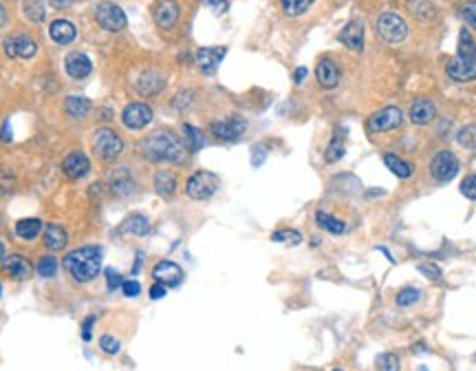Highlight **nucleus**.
Listing matches in <instances>:
<instances>
[{"label": "nucleus", "instance_id": "39448f33", "mask_svg": "<svg viewBox=\"0 0 476 371\" xmlns=\"http://www.w3.org/2000/svg\"><path fill=\"white\" fill-rule=\"evenodd\" d=\"M219 186H221L219 175H214L210 171H197L195 175H190L188 184H186V193L190 199L203 201V199H210L214 193H217Z\"/></svg>", "mask_w": 476, "mask_h": 371}, {"label": "nucleus", "instance_id": "4c0bfd02", "mask_svg": "<svg viewBox=\"0 0 476 371\" xmlns=\"http://www.w3.org/2000/svg\"><path fill=\"white\" fill-rule=\"evenodd\" d=\"M344 157V142H342V137L337 140V135L333 137V142L328 144V149H326V153H324V160L328 162V164H335L337 160H342Z\"/></svg>", "mask_w": 476, "mask_h": 371}, {"label": "nucleus", "instance_id": "f257e3e1", "mask_svg": "<svg viewBox=\"0 0 476 371\" xmlns=\"http://www.w3.org/2000/svg\"><path fill=\"white\" fill-rule=\"evenodd\" d=\"M139 151L148 162H170V164H184L186 157H188V146L186 142L177 137L175 133L170 131H155L150 133L148 137H146L139 144Z\"/></svg>", "mask_w": 476, "mask_h": 371}, {"label": "nucleus", "instance_id": "a19ab883", "mask_svg": "<svg viewBox=\"0 0 476 371\" xmlns=\"http://www.w3.org/2000/svg\"><path fill=\"white\" fill-rule=\"evenodd\" d=\"M14 186H16V177H14V173H11L9 168L0 166V195L11 193V190H14Z\"/></svg>", "mask_w": 476, "mask_h": 371}, {"label": "nucleus", "instance_id": "c9c22d12", "mask_svg": "<svg viewBox=\"0 0 476 371\" xmlns=\"http://www.w3.org/2000/svg\"><path fill=\"white\" fill-rule=\"evenodd\" d=\"M422 298V289L419 287H404L399 294H397V305L399 307H410Z\"/></svg>", "mask_w": 476, "mask_h": 371}, {"label": "nucleus", "instance_id": "412c9836", "mask_svg": "<svg viewBox=\"0 0 476 371\" xmlns=\"http://www.w3.org/2000/svg\"><path fill=\"white\" fill-rule=\"evenodd\" d=\"M315 77H317V84L324 86V88H335L339 84V69L333 60L322 58L315 66Z\"/></svg>", "mask_w": 476, "mask_h": 371}, {"label": "nucleus", "instance_id": "4d7b16f0", "mask_svg": "<svg viewBox=\"0 0 476 371\" xmlns=\"http://www.w3.org/2000/svg\"><path fill=\"white\" fill-rule=\"evenodd\" d=\"M304 77H307V69H304V66H298V69L293 71V82L300 84V82L304 80Z\"/></svg>", "mask_w": 476, "mask_h": 371}, {"label": "nucleus", "instance_id": "5701e85b", "mask_svg": "<svg viewBox=\"0 0 476 371\" xmlns=\"http://www.w3.org/2000/svg\"><path fill=\"white\" fill-rule=\"evenodd\" d=\"M435 115H437V108H435V104L430 102V99H426V97L415 99L413 106H410V111H408V117H410V122H413V124H419V126H424V124H430V122L435 120Z\"/></svg>", "mask_w": 476, "mask_h": 371}, {"label": "nucleus", "instance_id": "72a5a7b5", "mask_svg": "<svg viewBox=\"0 0 476 371\" xmlns=\"http://www.w3.org/2000/svg\"><path fill=\"white\" fill-rule=\"evenodd\" d=\"M315 0H280V7L287 16H302Z\"/></svg>", "mask_w": 476, "mask_h": 371}, {"label": "nucleus", "instance_id": "f8f14e48", "mask_svg": "<svg viewBox=\"0 0 476 371\" xmlns=\"http://www.w3.org/2000/svg\"><path fill=\"white\" fill-rule=\"evenodd\" d=\"M404 122V113L397 106H386L373 113L368 120V131L370 133H386L393 129H399Z\"/></svg>", "mask_w": 476, "mask_h": 371}, {"label": "nucleus", "instance_id": "79ce46f5", "mask_svg": "<svg viewBox=\"0 0 476 371\" xmlns=\"http://www.w3.org/2000/svg\"><path fill=\"white\" fill-rule=\"evenodd\" d=\"M459 14L472 29H476V0H468V3H463L461 9H459Z\"/></svg>", "mask_w": 476, "mask_h": 371}, {"label": "nucleus", "instance_id": "9d476101", "mask_svg": "<svg viewBox=\"0 0 476 371\" xmlns=\"http://www.w3.org/2000/svg\"><path fill=\"white\" fill-rule=\"evenodd\" d=\"M5 53L7 58H22V60H31L33 55L38 53V44L27 33H16V36L5 38Z\"/></svg>", "mask_w": 476, "mask_h": 371}, {"label": "nucleus", "instance_id": "6ab92c4d", "mask_svg": "<svg viewBox=\"0 0 476 371\" xmlns=\"http://www.w3.org/2000/svg\"><path fill=\"white\" fill-rule=\"evenodd\" d=\"M339 42L353 51L364 49V25H361V20H350L348 25L339 31Z\"/></svg>", "mask_w": 476, "mask_h": 371}, {"label": "nucleus", "instance_id": "aec40b11", "mask_svg": "<svg viewBox=\"0 0 476 371\" xmlns=\"http://www.w3.org/2000/svg\"><path fill=\"white\" fill-rule=\"evenodd\" d=\"M228 49L225 47H208V49H199L197 51V64L203 69V73H214L217 66L223 62Z\"/></svg>", "mask_w": 476, "mask_h": 371}, {"label": "nucleus", "instance_id": "c03bdc74", "mask_svg": "<svg viewBox=\"0 0 476 371\" xmlns=\"http://www.w3.org/2000/svg\"><path fill=\"white\" fill-rule=\"evenodd\" d=\"M415 3L422 7V9H413V14L417 16V18H426V20H430V18H435V7L430 5V3H426V0H415Z\"/></svg>", "mask_w": 476, "mask_h": 371}, {"label": "nucleus", "instance_id": "052dcab7", "mask_svg": "<svg viewBox=\"0 0 476 371\" xmlns=\"http://www.w3.org/2000/svg\"><path fill=\"white\" fill-rule=\"evenodd\" d=\"M5 261V245H3V241H0V263Z\"/></svg>", "mask_w": 476, "mask_h": 371}, {"label": "nucleus", "instance_id": "5fc2aeb1", "mask_svg": "<svg viewBox=\"0 0 476 371\" xmlns=\"http://www.w3.org/2000/svg\"><path fill=\"white\" fill-rule=\"evenodd\" d=\"M93 325H95V316H88L84 323H82V339L88 343L90 341V332H93Z\"/></svg>", "mask_w": 476, "mask_h": 371}, {"label": "nucleus", "instance_id": "f704fd0d", "mask_svg": "<svg viewBox=\"0 0 476 371\" xmlns=\"http://www.w3.org/2000/svg\"><path fill=\"white\" fill-rule=\"evenodd\" d=\"M38 274L44 276V278H53L55 274H58V258L47 254V256H42L40 261H38Z\"/></svg>", "mask_w": 476, "mask_h": 371}, {"label": "nucleus", "instance_id": "f03ea898", "mask_svg": "<svg viewBox=\"0 0 476 371\" xmlns=\"http://www.w3.org/2000/svg\"><path fill=\"white\" fill-rule=\"evenodd\" d=\"M62 265L75 283H90L101 272V247L84 245L77 247V250H71L64 256Z\"/></svg>", "mask_w": 476, "mask_h": 371}, {"label": "nucleus", "instance_id": "bf43d9fd", "mask_svg": "<svg viewBox=\"0 0 476 371\" xmlns=\"http://www.w3.org/2000/svg\"><path fill=\"white\" fill-rule=\"evenodd\" d=\"M7 9H5V5L3 3H0V27H5L7 25Z\"/></svg>", "mask_w": 476, "mask_h": 371}, {"label": "nucleus", "instance_id": "393cba45", "mask_svg": "<svg viewBox=\"0 0 476 371\" xmlns=\"http://www.w3.org/2000/svg\"><path fill=\"white\" fill-rule=\"evenodd\" d=\"M152 184H155V193L159 197H163V199L172 197L177 193V175L172 171H159L155 175Z\"/></svg>", "mask_w": 476, "mask_h": 371}, {"label": "nucleus", "instance_id": "bb28decb", "mask_svg": "<svg viewBox=\"0 0 476 371\" xmlns=\"http://www.w3.org/2000/svg\"><path fill=\"white\" fill-rule=\"evenodd\" d=\"M90 108H93V104H90L88 97H82V95H71L66 97L64 102V111L69 113L73 120H82L90 113Z\"/></svg>", "mask_w": 476, "mask_h": 371}, {"label": "nucleus", "instance_id": "c85d7f7f", "mask_svg": "<svg viewBox=\"0 0 476 371\" xmlns=\"http://www.w3.org/2000/svg\"><path fill=\"white\" fill-rule=\"evenodd\" d=\"M384 164H386L388 171H390L393 175L399 177V179L413 177V164L404 162L401 157H397V155H393V153H386V155H384Z\"/></svg>", "mask_w": 476, "mask_h": 371}, {"label": "nucleus", "instance_id": "0eeeda50", "mask_svg": "<svg viewBox=\"0 0 476 371\" xmlns=\"http://www.w3.org/2000/svg\"><path fill=\"white\" fill-rule=\"evenodd\" d=\"M377 36L386 44H401L408 38L406 20L393 11H386L377 18Z\"/></svg>", "mask_w": 476, "mask_h": 371}, {"label": "nucleus", "instance_id": "423d86ee", "mask_svg": "<svg viewBox=\"0 0 476 371\" xmlns=\"http://www.w3.org/2000/svg\"><path fill=\"white\" fill-rule=\"evenodd\" d=\"M95 22L104 31H110V33H117L121 29H126L128 25L123 9L115 3H110V0H104V3L95 5Z\"/></svg>", "mask_w": 476, "mask_h": 371}, {"label": "nucleus", "instance_id": "4be33fe9", "mask_svg": "<svg viewBox=\"0 0 476 371\" xmlns=\"http://www.w3.org/2000/svg\"><path fill=\"white\" fill-rule=\"evenodd\" d=\"M49 36L55 44H71L77 36V29L71 20H66V18H58V20H53L51 22V27H49Z\"/></svg>", "mask_w": 476, "mask_h": 371}, {"label": "nucleus", "instance_id": "603ef678", "mask_svg": "<svg viewBox=\"0 0 476 371\" xmlns=\"http://www.w3.org/2000/svg\"><path fill=\"white\" fill-rule=\"evenodd\" d=\"M206 5H210V7L214 9V14H217V16H223L225 11H228V7H230L228 0H206Z\"/></svg>", "mask_w": 476, "mask_h": 371}, {"label": "nucleus", "instance_id": "864d4df0", "mask_svg": "<svg viewBox=\"0 0 476 371\" xmlns=\"http://www.w3.org/2000/svg\"><path fill=\"white\" fill-rule=\"evenodd\" d=\"M166 294H168V287H166L163 283H155V285L150 287V298H152V301L163 298Z\"/></svg>", "mask_w": 476, "mask_h": 371}, {"label": "nucleus", "instance_id": "473e14b6", "mask_svg": "<svg viewBox=\"0 0 476 371\" xmlns=\"http://www.w3.org/2000/svg\"><path fill=\"white\" fill-rule=\"evenodd\" d=\"M22 11H25V16L31 22H42L47 18V9H44L40 0H25V3H22Z\"/></svg>", "mask_w": 476, "mask_h": 371}, {"label": "nucleus", "instance_id": "09e8293b", "mask_svg": "<svg viewBox=\"0 0 476 371\" xmlns=\"http://www.w3.org/2000/svg\"><path fill=\"white\" fill-rule=\"evenodd\" d=\"M265 160H267V149H265V146L256 144L254 149H252V166H254V168H260Z\"/></svg>", "mask_w": 476, "mask_h": 371}, {"label": "nucleus", "instance_id": "a878e982", "mask_svg": "<svg viewBox=\"0 0 476 371\" xmlns=\"http://www.w3.org/2000/svg\"><path fill=\"white\" fill-rule=\"evenodd\" d=\"M119 232L130 234V237H143V234L150 232V221L146 215H130V217H126V221L121 223Z\"/></svg>", "mask_w": 476, "mask_h": 371}, {"label": "nucleus", "instance_id": "20e7f679", "mask_svg": "<svg viewBox=\"0 0 476 371\" xmlns=\"http://www.w3.org/2000/svg\"><path fill=\"white\" fill-rule=\"evenodd\" d=\"M93 151L101 162H112L123 153V142L112 129H97L93 135Z\"/></svg>", "mask_w": 476, "mask_h": 371}, {"label": "nucleus", "instance_id": "9b49d317", "mask_svg": "<svg viewBox=\"0 0 476 371\" xmlns=\"http://www.w3.org/2000/svg\"><path fill=\"white\" fill-rule=\"evenodd\" d=\"M152 108L143 102H130L126 108L121 111V122L123 126L130 129V131H141L146 129L148 124L152 122Z\"/></svg>", "mask_w": 476, "mask_h": 371}, {"label": "nucleus", "instance_id": "2eb2a0df", "mask_svg": "<svg viewBox=\"0 0 476 371\" xmlns=\"http://www.w3.org/2000/svg\"><path fill=\"white\" fill-rule=\"evenodd\" d=\"M152 276L157 283H163L166 287H177L184 280V269L175 261H159L152 269Z\"/></svg>", "mask_w": 476, "mask_h": 371}, {"label": "nucleus", "instance_id": "8fccbe9b", "mask_svg": "<svg viewBox=\"0 0 476 371\" xmlns=\"http://www.w3.org/2000/svg\"><path fill=\"white\" fill-rule=\"evenodd\" d=\"M419 272H424L430 280H439L441 278V269L435 263H422V265H419Z\"/></svg>", "mask_w": 476, "mask_h": 371}, {"label": "nucleus", "instance_id": "dca6fc26", "mask_svg": "<svg viewBox=\"0 0 476 371\" xmlns=\"http://www.w3.org/2000/svg\"><path fill=\"white\" fill-rule=\"evenodd\" d=\"M62 173L69 179H82L90 173V160L79 151L66 155L62 162Z\"/></svg>", "mask_w": 476, "mask_h": 371}, {"label": "nucleus", "instance_id": "a18cd8bd", "mask_svg": "<svg viewBox=\"0 0 476 371\" xmlns=\"http://www.w3.org/2000/svg\"><path fill=\"white\" fill-rule=\"evenodd\" d=\"M121 292H123V296L126 298H135V296H139V292H141V285H139V280H123L121 283Z\"/></svg>", "mask_w": 476, "mask_h": 371}, {"label": "nucleus", "instance_id": "1a4fd4ad", "mask_svg": "<svg viewBox=\"0 0 476 371\" xmlns=\"http://www.w3.org/2000/svg\"><path fill=\"white\" fill-rule=\"evenodd\" d=\"M247 129V122L241 115H232V117H225V120H217L210 124V131L217 140L223 142H238L243 137V133Z\"/></svg>", "mask_w": 476, "mask_h": 371}, {"label": "nucleus", "instance_id": "49530a36", "mask_svg": "<svg viewBox=\"0 0 476 371\" xmlns=\"http://www.w3.org/2000/svg\"><path fill=\"white\" fill-rule=\"evenodd\" d=\"M459 142L463 146H468V149H474L476 146V126H468L459 133Z\"/></svg>", "mask_w": 476, "mask_h": 371}, {"label": "nucleus", "instance_id": "58836bf2", "mask_svg": "<svg viewBox=\"0 0 476 371\" xmlns=\"http://www.w3.org/2000/svg\"><path fill=\"white\" fill-rule=\"evenodd\" d=\"M377 371H399V358L395 354H379L375 361Z\"/></svg>", "mask_w": 476, "mask_h": 371}, {"label": "nucleus", "instance_id": "7ed1b4c3", "mask_svg": "<svg viewBox=\"0 0 476 371\" xmlns=\"http://www.w3.org/2000/svg\"><path fill=\"white\" fill-rule=\"evenodd\" d=\"M446 71L455 82L476 80V40L472 38V33L468 29H461L457 55L450 58Z\"/></svg>", "mask_w": 476, "mask_h": 371}, {"label": "nucleus", "instance_id": "680f3d73", "mask_svg": "<svg viewBox=\"0 0 476 371\" xmlns=\"http://www.w3.org/2000/svg\"><path fill=\"white\" fill-rule=\"evenodd\" d=\"M0 294H3V285H0Z\"/></svg>", "mask_w": 476, "mask_h": 371}, {"label": "nucleus", "instance_id": "37998d69", "mask_svg": "<svg viewBox=\"0 0 476 371\" xmlns=\"http://www.w3.org/2000/svg\"><path fill=\"white\" fill-rule=\"evenodd\" d=\"M461 195L476 201V175H468L466 179H463V182H461Z\"/></svg>", "mask_w": 476, "mask_h": 371}, {"label": "nucleus", "instance_id": "7c9ffc66", "mask_svg": "<svg viewBox=\"0 0 476 371\" xmlns=\"http://www.w3.org/2000/svg\"><path fill=\"white\" fill-rule=\"evenodd\" d=\"M184 137H186V146L190 153H197L201 151L203 146H206V137H203V133L192 126V124H184Z\"/></svg>", "mask_w": 476, "mask_h": 371}, {"label": "nucleus", "instance_id": "e2e57ef3", "mask_svg": "<svg viewBox=\"0 0 476 371\" xmlns=\"http://www.w3.org/2000/svg\"><path fill=\"white\" fill-rule=\"evenodd\" d=\"M419 371H428V369H424V367H422V369H419Z\"/></svg>", "mask_w": 476, "mask_h": 371}, {"label": "nucleus", "instance_id": "ea45409f", "mask_svg": "<svg viewBox=\"0 0 476 371\" xmlns=\"http://www.w3.org/2000/svg\"><path fill=\"white\" fill-rule=\"evenodd\" d=\"M99 350L104 352V354H108V356H115V354H119L121 352V343L115 339V336H101L99 339Z\"/></svg>", "mask_w": 476, "mask_h": 371}, {"label": "nucleus", "instance_id": "c756f323", "mask_svg": "<svg viewBox=\"0 0 476 371\" xmlns=\"http://www.w3.org/2000/svg\"><path fill=\"white\" fill-rule=\"evenodd\" d=\"M42 232V221L40 219H20L16 223V234L22 241H33Z\"/></svg>", "mask_w": 476, "mask_h": 371}, {"label": "nucleus", "instance_id": "cd10ccee", "mask_svg": "<svg viewBox=\"0 0 476 371\" xmlns=\"http://www.w3.org/2000/svg\"><path fill=\"white\" fill-rule=\"evenodd\" d=\"M66 241H69L66 230L62 226H58V223H51V226L44 230V245H47L49 250H62Z\"/></svg>", "mask_w": 476, "mask_h": 371}, {"label": "nucleus", "instance_id": "6e6d98bb", "mask_svg": "<svg viewBox=\"0 0 476 371\" xmlns=\"http://www.w3.org/2000/svg\"><path fill=\"white\" fill-rule=\"evenodd\" d=\"M11 137H14V135H11V126H9V122H5L3 129H0V140H3V142H11Z\"/></svg>", "mask_w": 476, "mask_h": 371}, {"label": "nucleus", "instance_id": "ddd939ff", "mask_svg": "<svg viewBox=\"0 0 476 371\" xmlns=\"http://www.w3.org/2000/svg\"><path fill=\"white\" fill-rule=\"evenodd\" d=\"M64 71L66 75H71L73 80H84V77H88L90 71H93V62H90L86 53L73 51L64 58Z\"/></svg>", "mask_w": 476, "mask_h": 371}, {"label": "nucleus", "instance_id": "6e6552de", "mask_svg": "<svg viewBox=\"0 0 476 371\" xmlns=\"http://www.w3.org/2000/svg\"><path fill=\"white\" fill-rule=\"evenodd\" d=\"M459 173V160L455 153L450 151H439L433 162H430V175H433L439 184H448L457 177Z\"/></svg>", "mask_w": 476, "mask_h": 371}, {"label": "nucleus", "instance_id": "e433bc0d", "mask_svg": "<svg viewBox=\"0 0 476 371\" xmlns=\"http://www.w3.org/2000/svg\"><path fill=\"white\" fill-rule=\"evenodd\" d=\"M271 241L274 243H287V245H298L302 243V234L298 230H278L271 234Z\"/></svg>", "mask_w": 476, "mask_h": 371}, {"label": "nucleus", "instance_id": "13d9d810", "mask_svg": "<svg viewBox=\"0 0 476 371\" xmlns=\"http://www.w3.org/2000/svg\"><path fill=\"white\" fill-rule=\"evenodd\" d=\"M49 5L55 7V9H64V7L73 5V0H49Z\"/></svg>", "mask_w": 476, "mask_h": 371}, {"label": "nucleus", "instance_id": "4468645a", "mask_svg": "<svg viewBox=\"0 0 476 371\" xmlns=\"http://www.w3.org/2000/svg\"><path fill=\"white\" fill-rule=\"evenodd\" d=\"M152 16H155V22L161 29H172L177 25L179 16H181V9L177 5V0H159V3L152 7Z\"/></svg>", "mask_w": 476, "mask_h": 371}, {"label": "nucleus", "instance_id": "3c124183", "mask_svg": "<svg viewBox=\"0 0 476 371\" xmlns=\"http://www.w3.org/2000/svg\"><path fill=\"white\" fill-rule=\"evenodd\" d=\"M192 95H195V93H190V91H181V93L175 97V108L186 111L192 102H195V99H192Z\"/></svg>", "mask_w": 476, "mask_h": 371}, {"label": "nucleus", "instance_id": "b1692460", "mask_svg": "<svg viewBox=\"0 0 476 371\" xmlns=\"http://www.w3.org/2000/svg\"><path fill=\"white\" fill-rule=\"evenodd\" d=\"M3 269H5L7 276L16 278V280H25V278L31 276V263L27 261L25 256H20V254H9V256H5Z\"/></svg>", "mask_w": 476, "mask_h": 371}, {"label": "nucleus", "instance_id": "a211bd4d", "mask_svg": "<svg viewBox=\"0 0 476 371\" xmlns=\"http://www.w3.org/2000/svg\"><path fill=\"white\" fill-rule=\"evenodd\" d=\"M135 88H137L139 95H157L166 88V77L157 71H143L135 80Z\"/></svg>", "mask_w": 476, "mask_h": 371}, {"label": "nucleus", "instance_id": "0e129e2a", "mask_svg": "<svg viewBox=\"0 0 476 371\" xmlns=\"http://www.w3.org/2000/svg\"><path fill=\"white\" fill-rule=\"evenodd\" d=\"M333 371H342V369H333Z\"/></svg>", "mask_w": 476, "mask_h": 371}, {"label": "nucleus", "instance_id": "2f4dec72", "mask_svg": "<svg viewBox=\"0 0 476 371\" xmlns=\"http://www.w3.org/2000/svg\"><path fill=\"white\" fill-rule=\"evenodd\" d=\"M315 223H317V226H320L322 230L331 232V234H342V232L346 230L344 221H339V219H335V217H331V215H326V212H317V215H315Z\"/></svg>", "mask_w": 476, "mask_h": 371}, {"label": "nucleus", "instance_id": "de8ad7c7", "mask_svg": "<svg viewBox=\"0 0 476 371\" xmlns=\"http://www.w3.org/2000/svg\"><path fill=\"white\" fill-rule=\"evenodd\" d=\"M104 276H106V287H108V292H115V289L123 283V278H121L112 267H106Z\"/></svg>", "mask_w": 476, "mask_h": 371}, {"label": "nucleus", "instance_id": "f3484780", "mask_svg": "<svg viewBox=\"0 0 476 371\" xmlns=\"http://www.w3.org/2000/svg\"><path fill=\"white\" fill-rule=\"evenodd\" d=\"M108 186H110V193L115 197H128L135 193V188H137L128 168H119V171L112 173L108 179Z\"/></svg>", "mask_w": 476, "mask_h": 371}]
</instances>
